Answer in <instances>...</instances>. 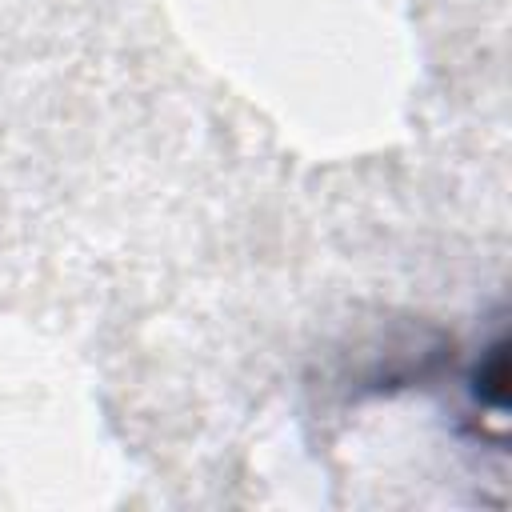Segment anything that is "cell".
Wrapping results in <instances>:
<instances>
[{
	"instance_id": "6da1fadb",
	"label": "cell",
	"mask_w": 512,
	"mask_h": 512,
	"mask_svg": "<svg viewBox=\"0 0 512 512\" xmlns=\"http://www.w3.org/2000/svg\"><path fill=\"white\" fill-rule=\"evenodd\" d=\"M476 400L504 412V400H508V352H504V340H496L484 356V364L476 368V384H472Z\"/></svg>"
}]
</instances>
